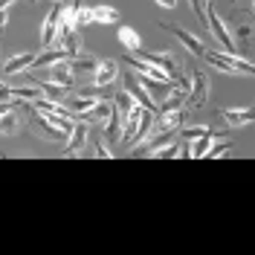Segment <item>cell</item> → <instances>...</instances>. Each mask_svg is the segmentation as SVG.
Masks as SVG:
<instances>
[{"label": "cell", "mask_w": 255, "mask_h": 255, "mask_svg": "<svg viewBox=\"0 0 255 255\" xmlns=\"http://www.w3.org/2000/svg\"><path fill=\"white\" fill-rule=\"evenodd\" d=\"M189 79H191V87H189V96H186V105L194 108V111H200L209 99V76L197 70V73H191Z\"/></svg>", "instance_id": "1"}, {"label": "cell", "mask_w": 255, "mask_h": 255, "mask_svg": "<svg viewBox=\"0 0 255 255\" xmlns=\"http://www.w3.org/2000/svg\"><path fill=\"white\" fill-rule=\"evenodd\" d=\"M87 136H90V125L84 119H76V125L67 136V148H64V157H79L87 145Z\"/></svg>", "instance_id": "2"}, {"label": "cell", "mask_w": 255, "mask_h": 255, "mask_svg": "<svg viewBox=\"0 0 255 255\" xmlns=\"http://www.w3.org/2000/svg\"><path fill=\"white\" fill-rule=\"evenodd\" d=\"M142 113H145V108L133 105V108H130V111L122 116V133H119V145H130V142H133V136H136V130H139V122H142Z\"/></svg>", "instance_id": "3"}, {"label": "cell", "mask_w": 255, "mask_h": 255, "mask_svg": "<svg viewBox=\"0 0 255 255\" xmlns=\"http://www.w3.org/2000/svg\"><path fill=\"white\" fill-rule=\"evenodd\" d=\"M23 105H26V102H23ZM26 108L32 111L29 125H32V130H35V133H38L41 139H47V142H64V139H67V136L61 133V130H55V128L49 125V122L44 119V116H41V113H38L35 108H32V105H26Z\"/></svg>", "instance_id": "4"}, {"label": "cell", "mask_w": 255, "mask_h": 255, "mask_svg": "<svg viewBox=\"0 0 255 255\" xmlns=\"http://www.w3.org/2000/svg\"><path fill=\"white\" fill-rule=\"evenodd\" d=\"M125 90L136 99V105H139V108H145V111H157V99L145 90V84L136 79V76H130V73L125 76Z\"/></svg>", "instance_id": "5"}, {"label": "cell", "mask_w": 255, "mask_h": 255, "mask_svg": "<svg viewBox=\"0 0 255 255\" xmlns=\"http://www.w3.org/2000/svg\"><path fill=\"white\" fill-rule=\"evenodd\" d=\"M49 81L58 84V87H64V90H73V84H76V70H73L70 58H64V61L49 67Z\"/></svg>", "instance_id": "6"}, {"label": "cell", "mask_w": 255, "mask_h": 255, "mask_svg": "<svg viewBox=\"0 0 255 255\" xmlns=\"http://www.w3.org/2000/svg\"><path fill=\"white\" fill-rule=\"evenodd\" d=\"M113 81H119V64L116 61H96L93 67V84L99 90L111 87Z\"/></svg>", "instance_id": "7"}, {"label": "cell", "mask_w": 255, "mask_h": 255, "mask_svg": "<svg viewBox=\"0 0 255 255\" xmlns=\"http://www.w3.org/2000/svg\"><path fill=\"white\" fill-rule=\"evenodd\" d=\"M139 58L151 61L154 67H159L162 73H168V79H180V67H177L171 52H139Z\"/></svg>", "instance_id": "8"}, {"label": "cell", "mask_w": 255, "mask_h": 255, "mask_svg": "<svg viewBox=\"0 0 255 255\" xmlns=\"http://www.w3.org/2000/svg\"><path fill=\"white\" fill-rule=\"evenodd\" d=\"M159 26H162V29H168V32H174L177 38L183 41V47L189 49L191 55H203V52H206V47H203V41H200L197 35H191L189 29H183V26H174V23H159Z\"/></svg>", "instance_id": "9"}, {"label": "cell", "mask_w": 255, "mask_h": 255, "mask_svg": "<svg viewBox=\"0 0 255 255\" xmlns=\"http://www.w3.org/2000/svg\"><path fill=\"white\" fill-rule=\"evenodd\" d=\"M253 108H223L221 111V119L226 122L229 128H244V125H253Z\"/></svg>", "instance_id": "10"}, {"label": "cell", "mask_w": 255, "mask_h": 255, "mask_svg": "<svg viewBox=\"0 0 255 255\" xmlns=\"http://www.w3.org/2000/svg\"><path fill=\"white\" fill-rule=\"evenodd\" d=\"M203 58H206L209 67H215L218 73H223V76H241V70L232 64V58H229V52H203Z\"/></svg>", "instance_id": "11"}, {"label": "cell", "mask_w": 255, "mask_h": 255, "mask_svg": "<svg viewBox=\"0 0 255 255\" xmlns=\"http://www.w3.org/2000/svg\"><path fill=\"white\" fill-rule=\"evenodd\" d=\"M9 96H12V102H38L44 93H41V87L35 81H23V84H12Z\"/></svg>", "instance_id": "12"}, {"label": "cell", "mask_w": 255, "mask_h": 255, "mask_svg": "<svg viewBox=\"0 0 255 255\" xmlns=\"http://www.w3.org/2000/svg\"><path fill=\"white\" fill-rule=\"evenodd\" d=\"M99 102V96H87V93H76V96H70L64 105L70 108V111L76 113V119H81L84 113H90L93 111V105Z\"/></svg>", "instance_id": "13"}, {"label": "cell", "mask_w": 255, "mask_h": 255, "mask_svg": "<svg viewBox=\"0 0 255 255\" xmlns=\"http://www.w3.org/2000/svg\"><path fill=\"white\" fill-rule=\"evenodd\" d=\"M111 111H113V102H111V99H108V102H105V99H99V102L93 105V111L84 113L81 119H84L90 128H93V125H105V122H108V116H111Z\"/></svg>", "instance_id": "14"}, {"label": "cell", "mask_w": 255, "mask_h": 255, "mask_svg": "<svg viewBox=\"0 0 255 255\" xmlns=\"http://www.w3.org/2000/svg\"><path fill=\"white\" fill-rule=\"evenodd\" d=\"M32 61H35V52H20V55H15V58H9L3 64V73L6 76H20V73L32 70Z\"/></svg>", "instance_id": "15"}, {"label": "cell", "mask_w": 255, "mask_h": 255, "mask_svg": "<svg viewBox=\"0 0 255 255\" xmlns=\"http://www.w3.org/2000/svg\"><path fill=\"white\" fill-rule=\"evenodd\" d=\"M67 58V52L61 49V44H52V47H47L41 55H35V61H32V67L38 70V67H52V64H58Z\"/></svg>", "instance_id": "16"}, {"label": "cell", "mask_w": 255, "mask_h": 255, "mask_svg": "<svg viewBox=\"0 0 255 255\" xmlns=\"http://www.w3.org/2000/svg\"><path fill=\"white\" fill-rule=\"evenodd\" d=\"M116 38H119V44L128 49V52H139L142 47V41H139V35L133 26H128V23H119V29H116Z\"/></svg>", "instance_id": "17"}, {"label": "cell", "mask_w": 255, "mask_h": 255, "mask_svg": "<svg viewBox=\"0 0 255 255\" xmlns=\"http://www.w3.org/2000/svg\"><path fill=\"white\" fill-rule=\"evenodd\" d=\"M90 17H93V23H116V26L122 23V15L113 6H105V3L102 6H90Z\"/></svg>", "instance_id": "18"}, {"label": "cell", "mask_w": 255, "mask_h": 255, "mask_svg": "<svg viewBox=\"0 0 255 255\" xmlns=\"http://www.w3.org/2000/svg\"><path fill=\"white\" fill-rule=\"evenodd\" d=\"M235 49L238 52H250V47H253V23H241L238 29H235Z\"/></svg>", "instance_id": "19"}, {"label": "cell", "mask_w": 255, "mask_h": 255, "mask_svg": "<svg viewBox=\"0 0 255 255\" xmlns=\"http://www.w3.org/2000/svg\"><path fill=\"white\" fill-rule=\"evenodd\" d=\"M17 130H20V116H17L15 111L0 113V133H3V136H15Z\"/></svg>", "instance_id": "20"}, {"label": "cell", "mask_w": 255, "mask_h": 255, "mask_svg": "<svg viewBox=\"0 0 255 255\" xmlns=\"http://www.w3.org/2000/svg\"><path fill=\"white\" fill-rule=\"evenodd\" d=\"M105 125H108V128H105V136H108L111 142H119V133H122V113H119L116 108H113Z\"/></svg>", "instance_id": "21"}, {"label": "cell", "mask_w": 255, "mask_h": 255, "mask_svg": "<svg viewBox=\"0 0 255 255\" xmlns=\"http://www.w3.org/2000/svg\"><path fill=\"white\" fill-rule=\"evenodd\" d=\"M215 142V136L212 133H203V136H197V139H191L189 145V157L191 159H203V154L209 151V145Z\"/></svg>", "instance_id": "22"}, {"label": "cell", "mask_w": 255, "mask_h": 255, "mask_svg": "<svg viewBox=\"0 0 255 255\" xmlns=\"http://www.w3.org/2000/svg\"><path fill=\"white\" fill-rule=\"evenodd\" d=\"M111 102H113V108L122 113V116H125V113L130 111L133 105H136V99L128 93V90H119V93H113V96H111Z\"/></svg>", "instance_id": "23"}, {"label": "cell", "mask_w": 255, "mask_h": 255, "mask_svg": "<svg viewBox=\"0 0 255 255\" xmlns=\"http://www.w3.org/2000/svg\"><path fill=\"white\" fill-rule=\"evenodd\" d=\"M232 151V145L229 142H212L209 145V151L203 154V159H221V157H226Z\"/></svg>", "instance_id": "24"}, {"label": "cell", "mask_w": 255, "mask_h": 255, "mask_svg": "<svg viewBox=\"0 0 255 255\" xmlns=\"http://www.w3.org/2000/svg\"><path fill=\"white\" fill-rule=\"evenodd\" d=\"M93 157H99V159H111V157H113L111 145H105L102 139H96V142H93Z\"/></svg>", "instance_id": "25"}, {"label": "cell", "mask_w": 255, "mask_h": 255, "mask_svg": "<svg viewBox=\"0 0 255 255\" xmlns=\"http://www.w3.org/2000/svg\"><path fill=\"white\" fill-rule=\"evenodd\" d=\"M9 12H12V6H3L0 9V32L6 29V23H9Z\"/></svg>", "instance_id": "26"}, {"label": "cell", "mask_w": 255, "mask_h": 255, "mask_svg": "<svg viewBox=\"0 0 255 255\" xmlns=\"http://www.w3.org/2000/svg\"><path fill=\"white\" fill-rule=\"evenodd\" d=\"M0 102H12V96H9V84H3V81H0Z\"/></svg>", "instance_id": "27"}, {"label": "cell", "mask_w": 255, "mask_h": 255, "mask_svg": "<svg viewBox=\"0 0 255 255\" xmlns=\"http://www.w3.org/2000/svg\"><path fill=\"white\" fill-rule=\"evenodd\" d=\"M159 9H177V0H154Z\"/></svg>", "instance_id": "28"}, {"label": "cell", "mask_w": 255, "mask_h": 255, "mask_svg": "<svg viewBox=\"0 0 255 255\" xmlns=\"http://www.w3.org/2000/svg\"><path fill=\"white\" fill-rule=\"evenodd\" d=\"M6 111H12V105H6V102H0V113H6Z\"/></svg>", "instance_id": "29"}, {"label": "cell", "mask_w": 255, "mask_h": 255, "mask_svg": "<svg viewBox=\"0 0 255 255\" xmlns=\"http://www.w3.org/2000/svg\"><path fill=\"white\" fill-rule=\"evenodd\" d=\"M52 3H70V0H52Z\"/></svg>", "instance_id": "30"}, {"label": "cell", "mask_w": 255, "mask_h": 255, "mask_svg": "<svg viewBox=\"0 0 255 255\" xmlns=\"http://www.w3.org/2000/svg\"><path fill=\"white\" fill-rule=\"evenodd\" d=\"M32 3H35V0H32Z\"/></svg>", "instance_id": "31"}]
</instances>
